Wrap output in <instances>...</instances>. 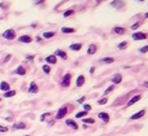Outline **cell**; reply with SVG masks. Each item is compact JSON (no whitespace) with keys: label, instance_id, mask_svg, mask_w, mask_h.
Listing matches in <instances>:
<instances>
[{"label":"cell","instance_id":"1","mask_svg":"<svg viewBox=\"0 0 148 136\" xmlns=\"http://www.w3.org/2000/svg\"><path fill=\"white\" fill-rule=\"evenodd\" d=\"M68 114V108L66 106H61L57 111V114H56V119H62L65 115Z\"/></svg>","mask_w":148,"mask_h":136},{"label":"cell","instance_id":"2","mask_svg":"<svg viewBox=\"0 0 148 136\" xmlns=\"http://www.w3.org/2000/svg\"><path fill=\"white\" fill-rule=\"evenodd\" d=\"M3 36L5 38V39H14V36H16V34H14V30H12V29H10V30H7L4 34H3Z\"/></svg>","mask_w":148,"mask_h":136},{"label":"cell","instance_id":"3","mask_svg":"<svg viewBox=\"0 0 148 136\" xmlns=\"http://www.w3.org/2000/svg\"><path fill=\"white\" fill-rule=\"evenodd\" d=\"M70 79H72V74H66L62 79V82H61L62 87H69L70 86Z\"/></svg>","mask_w":148,"mask_h":136},{"label":"cell","instance_id":"4","mask_svg":"<svg viewBox=\"0 0 148 136\" xmlns=\"http://www.w3.org/2000/svg\"><path fill=\"white\" fill-rule=\"evenodd\" d=\"M144 114H145V110L143 109V110H139L138 113H135V114H133L131 117H130V119L131 121H135V119H139V118H142V117H144Z\"/></svg>","mask_w":148,"mask_h":136},{"label":"cell","instance_id":"5","mask_svg":"<svg viewBox=\"0 0 148 136\" xmlns=\"http://www.w3.org/2000/svg\"><path fill=\"white\" fill-rule=\"evenodd\" d=\"M97 117L100 118V119H103L105 123H108L109 122V114H108V113H104V111H101V113H99V114H97Z\"/></svg>","mask_w":148,"mask_h":136},{"label":"cell","instance_id":"6","mask_svg":"<svg viewBox=\"0 0 148 136\" xmlns=\"http://www.w3.org/2000/svg\"><path fill=\"white\" fill-rule=\"evenodd\" d=\"M142 99V96L140 95H135L131 100H129V103H127V106H131V105H134L135 103H138V101Z\"/></svg>","mask_w":148,"mask_h":136},{"label":"cell","instance_id":"7","mask_svg":"<svg viewBox=\"0 0 148 136\" xmlns=\"http://www.w3.org/2000/svg\"><path fill=\"white\" fill-rule=\"evenodd\" d=\"M133 39H135V40H143V39H145V34H143V32H135V34H133Z\"/></svg>","mask_w":148,"mask_h":136},{"label":"cell","instance_id":"8","mask_svg":"<svg viewBox=\"0 0 148 136\" xmlns=\"http://www.w3.org/2000/svg\"><path fill=\"white\" fill-rule=\"evenodd\" d=\"M112 7H114V8H118V9H121V8H123V7H125V3L122 2V0H114V2L112 3Z\"/></svg>","mask_w":148,"mask_h":136},{"label":"cell","instance_id":"9","mask_svg":"<svg viewBox=\"0 0 148 136\" xmlns=\"http://www.w3.org/2000/svg\"><path fill=\"white\" fill-rule=\"evenodd\" d=\"M66 126H69V127H72V128H74V130H77L78 128V124L75 123V121H73V119H66Z\"/></svg>","mask_w":148,"mask_h":136},{"label":"cell","instance_id":"10","mask_svg":"<svg viewBox=\"0 0 148 136\" xmlns=\"http://www.w3.org/2000/svg\"><path fill=\"white\" fill-rule=\"evenodd\" d=\"M13 128H14V130H25V128H26V123H24V122H18V123L13 124Z\"/></svg>","mask_w":148,"mask_h":136},{"label":"cell","instance_id":"11","mask_svg":"<svg viewBox=\"0 0 148 136\" xmlns=\"http://www.w3.org/2000/svg\"><path fill=\"white\" fill-rule=\"evenodd\" d=\"M38 92V86L35 83H30V87H29V93H37Z\"/></svg>","mask_w":148,"mask_h":136},{"label":"cell","instance_id":"12","mask_svg":"<svg viewBox=\"0 0 148 136\" xmlns=\"http://www.w3.org/2000/svg\"><path fill=\"white\" fill-rule=\"evenodd\" d=\"M121 81H122V75H121V74H116L112 78V82L114 83V84H117V83H121Z\"/></svg>","mask_w":148,"mask_h":136},{"label":"cell","instance_id":"13","mask_svg":"<svg viewBox=\"0 0 148 136\" xmlns=\"http://www.w3.org/2000/svg\"><path fill=\"white\" fill-rule=\"evenodd\" d=\"M85 84V76L83 75H79L77 78V87H82Z\"/></svg>","mask_w":148,"mask_h":136},{"label":"cell","instance_id":"14","mask_svg":"<svg viewBox=\"0 0 148 136\" xmlns=\"http://www.w3.org/2000/svg\"><path fill=\"white\" fill-rule=\"evenodd\" d=\"M45 61H47L48 64H56V62H57V59H56V56L53 54V56H48V57L47 59H45Z\"/></svg>","mask_w":148,"mask_h":136},{"label":"cell","instance_id":"15","mask_svg":"<svg viewBox=\"0 0 148 136\" xmlns=\"http://www.w3.org/2000/svg\"><path fill=\"white\" fill-rule=\"evenodd\" d=\"M20 42H22V43H30L31 38L29 35H22V36H20Z\"/></svg>","mask_w":148,"mask_h":136},{"label":"cell","instance_id":"16","mask_svg":"<svg viewBox=\"0 0 148 136\" xmlns=\"http://www.w3.org/2000/svg\"><path fill=\"white\" fill-rule=\"evenodd\" d=\"M55 56H60V57L64 59V60L66 59V53H65L64 51H61V49H57V51H56V52H55Z\"/></svg>","mask_w":148,"mask_h":136},{"label":"cell","instance_id":"17","mask_svg":"<svg viewBox=\"0 0 148 136\" xmlns=\"http://www.w3.org/2000/svg\"><path fill=\"white\" fill-rule=\"evenodd\" d=\"M0 89L2 91H9V83L2 82V84H0Z\"/></svg>","mask_w":148,"mask_h":136},{"label":"cell","instance_id":"18","mask_svg":"<svg viewBox=\"0 0 148 136\" xmlns=\"http://www.w3.org/2000/svg\"><path fill=\"white\" fill-rule=\"evenodd\" d=\"M87 52H88V54H94L96 52V45L95 44H91L90 47H88V51Z\"/></svg>","mask_w":148,"mask_h":136},{"label":"cell","instance_id":"19","mask_svg":"<svg viewBox=\"0 0 148 136\" xmlns=\"http://www.w3.org/2000/svg\"><path fill=\"white\" fill-rule=\"evenodd\" d=\"M16 73H17L18 75H25V74H26V70H25V67H24V66H20L18 69L16 70Z\"/></svg>","mask_w":148,"mask_h":136},{"label":"cell","instance_id":"20","mask_svg":"<svg viewBox=\"0 0 148 136\" xmlns=\"http://www.w3.org/2000/svg\"><path fill=\"white\" fill-rule=\"evenodd\" d=\"M61 31H62V32H65V34H73L75 30H74V29H72V27H62V29H61Z\"/></svg>","mask_w":148,"mask_h":136},{"label":"cell","instance_id":"21","mask_svg":"<svg viewBox=\"0 0 148 136\" xmlns=\"http://www.w3.org/2000/svg\"><path fill=\"white\" fill-rule=\"evenodd\" d=\"M81 47H82V44H79V43L78 44H72L70 45V49L72 51H79V49H81Z\"/></svg>","mask_w":148,"mask_h":136},{"label":"cell","instance_id":"22","mask_svg":"<svg viewBox=\"0 0 148 136\" xmlns=\"http://www.w3.org/2000/svg\"><path fill=\"white\" fill-rule=\"evenodd\" d=\"M16 95V91H7L4 93V97H13Z\"/></svg>","mask_w":148,"mask_h":136},{"label":"cell","instance_id":"23","mask_svg":"<svg viewBox=\"0 0 148 136\" xmlns=\"http://www.w3.org/2000/svg\"><path fill=\"white\" fill-rule=\"evenodd\" d=\"M114 32H116V34H120V35H122V34H125V29H123V27H114Z\"/></svg>","mask_w":148,"mask_h":136},{"label":"cell","instance_id":"24","mask_svg":"<svg viewBox=\"0 0 148 136\" xmlns=\"http://www.w3.org/2000/svg\"><path fill=\"white\" fill-rule=\"evenodd\" d=\"M101 62H105V64H112V62H114V59H112V57H105L101 60Z\"/></svg>","mask_w":148,"mask_h":136},{"label":"cell","instance_id":"25","mask_svg":"<svg viewBox=\"0 0 148 136\" xmlns=\"http://www.w3.org/2000/svg\"><path fill=\"white\" fill-rule=\"evenodd\" d=\"M83 123H90V124H94L95 123V119L94 118H83Z\"/></svg>","mask_w":148,"mask_h":136},{"label":"cell","instance_id":"26","mask_svg":"<svg viewBox=\"0 0 148 136\" xmlns=\"http://www.w3.org/2000/svg\"><path fill=\"white\" fill-rule=\"evenodd\" d=\"M87 115V111H79V113H77V114H75V117L77 118H83V117H86Z\"/></svg>","mask_w":148,"mask_h":136},{"label":"cell","instance_id":"27","mask_svg":"<svg viewBox=\"0 0 148 136\" xmlns=\"http://www.w3.org/2000/svg\"><path fill=\"white\" fill-rule=\"evenodd\" d=\"M107 103H108V99H107V97H103V99H100V100L97 101L99 105H105Z\"/></svg>","mask_w":148,"mask_h":136},{"label":"cell","instance_id":"28","mask_svg":"<svg viewBox=\"0 0 148 136\" xmlns=\"http://www.w3.org/2000/svg\"><path fill=\"white\" fill-rule=\"evenodd\" d=\"M72 14H74V10H72V9H69V10H66V12H64V17H69V16H72Z\"/></svg>","mask_w":148,"mask_h":136},{"label":"cell","instance_id":"29","mask_svg":"<svg viewBox=\"0 0 148 136\" xmlns=\"http://www.w3.org/2000/svg\"><path fill=\"white\" fill-rule=\"evenodd\" d=\"M43 71H44L45 74H48V73L51 71V67H50L48 65H44V66H43Z\"/></svg>","mask_w":148,"mask_h":136},{"label":"cell","instance_id":"30","mask_svg":"<svg viewBox=\"0 0 148 136\" xmlns=\"http://www.w3.org/2000/svg\"><path fill=\"white\" fill-rule=\"evenodd\" d=\"M53 35H55V32H44V34H43L44 38H52Z\"/></svg>","mask_w":148,"mask_h":136},{"label":"cell","instance_id":"31","mask_svg":"<svg viewBox=\"0 0 148 136\" xmlns=\"http://www.w3.org/2000/svg\"><path fill=\"white\" fill-rule=\"evenodd\" d=\"M126 47H127V42H122V43L118 45L120 49H123V48H126Z\"/></svg>","mask_w":148,"mask_h":136},{"label":"cell","instance_id":"32","mask_svg":"<svg viewBox=\"0 0 148 136\" xmlns=\"http://www.w3.org/2000/svg\"><path fill=\"white\" fill-rule=\"evenodd\" d=\"M113 89H114V86H110L109 88H107V89H105V92H104V95H108L109 92H112V91H113Z\"/></svg>","mask_w":148,"mask_h":136},{"label":"cell","instance_id":"33","mask_svg":"<svg viewBox=\"0 0 148 136\" xmlns=\"http://www.w3.org/2000/svg\"><path fill=\"white\" fill-rule=\"evenodd\" d=\"M50 115H51V114H50V113H44V114H43V115L40 117V121L43 122V121H44L45 118H47V117H50Z\"/></svg>","mask_w":148,"mask_h":136},{"label":"cell","instance_id":"34","mask_svg":"<svg viewBox=\"0 0 148 136\" xmlns=\"http://www.w3.org/2000/svg\"><path fill=\"white\" fill-rule=\"evenodd\" d=\"M83 109H85V111H90V110H91V105L85 104V105H83Z\"/></svg>","mask_w":148,"mask_h":136},{"label":"cell","instance_id":"35","mask_svg":"<svg viewBox=\"0 0 148 136\" xmlns=\"http://www.w3.org/2000/svg\"><path fill=\"white\" fill-rule=\"evenodd\" d=\"M147 51H148V45H145V47H143V48L139 49V52H142V53H145Z\"/></svg>","mask_w":148,"mask_h":136},{"label":"cell","instance_id":"36","mask_svg":"<svg viewBox=\"0 0 148 136\" xmlns=\"http://www.w3.org/2000/svg\"><path fill=\"white\" fill-rule=\"evenodd\" d=\"M8 131V127L5 126H0V132H7Z\"/></svg>","mask_w":148,"mask_h":136},{"label":"cell","instance_id":"37","mask_svg":"<svg viewBox=\"0 0 148 136\" xmlns=\"http://www.w3.org/2000/svg\"><path fill=\"white\" fill-rule=\"evenodd\" d=\"M8 60H10V54H8V56H5V59L3 60V64H5V62H7Z\"/></svg>","mask_w":148,"mask_h":136},{"label":"cell","instance_id":"38","mask_svg":"<svg viewBox=\"0 0 148 136\" xmlns=\"http://www.w3.org/2000/svg\"><path fill=\"white\" fill-rule=\"evenodd\" d=\"M83 101H85V97H81V99H79V100H78V103H79V104H82V103H83Z\"/></svg>","mask_w":148,"mask_h":136},{"label":"cell","instance_id":"39","mask_svg":"<svg viewBox=\"0 0 148 136\" xmlns=\"http://www.w3.org/2000/svg\"><path fill=\"white\" fill-rule=\"evenodd\" d=\"M94 71H95V67H91V69H90V73L94 74Z\"/></svg>","mask_w":148,"mask_h":136},{"label":"cell","instance_id":"40","mask_svg":"<svg viewBox=\"0 0 148 136\" xmlns=\"http://www.w3.org/2000/svg\"><path fill=\"white\" fill-rule=\"evenodd\" d=\"M138 26H139V24H135V25H133V29H136Z\"/></svg>","mask_w":148,"mask_h":136},{"label":"cell","instance_id":"41","mask_svg":"<svg viewBox=\"0 0 148 136\" xmlns=\"http://www.w3.org/2000/svg\"><path fill=\"white\" fill-rule=\"evenodd\" d=\"M5 119H7V121H8V122H10V121H12V117H7V118H5Z\"/></svg>","mask_w":148,"mask_h":136},{"label":"cell","instance_id":"42","mask_svg":"<svg viewBox=\"0 0 148 136\" xmlns=\"http://www.w3.org/2000/svg\"><path fill=\"white\" fill-rule=\"evenodd\" d=\"M0 103H2V99H0Z\"/></svg>","mask_w":148,"mask_h":136},{"label":"cell","instance_id":"43","mask_svg":"<svg viewBox=\"0 0 148 136\" xmlns=\"http://www.w3.org/2000/svg\"><path fill=\"white\" fill-rule=\"evenodd\" d=\"M139 2H143V0H139Z\"/></svg>","mask_w":148,"mask_h":136},{"label":"cell","instance_id":"44","mask_svg":"<svg viewBox=\"0 0 148 136\" xmlns=\"http://www.w3.org/2000/svg\"><path fill=\"white\" fill-rule=\"evenodd\" d=\"M25 136H29V135H25Z\"/></svg>","mask_w":148,"mask_h":136}]
</instances>
